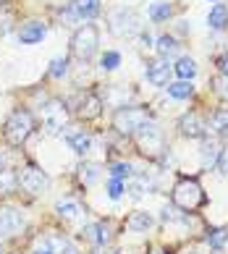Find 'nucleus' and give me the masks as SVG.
Here are the masks:
<instances>
[{"instance_id": "obj_29", "label": "nucleus", "mask_w": 228, "mask_h": 254, "mask_svg": "<svg viewBox=\"0 0 228 254\" xmlns=\"http://www.w3.org/2000/svg\"><path fill=\"white\" fill-rule=\"evenodd\" d=\"M178 76H181L184 81H189L197 73V63L192 61V58H178V63H176V68H173Z\"/></svg>"}, {"instance_id": "obj_41", "label": "nucleus", "mask_w": 228, "mask_h": 254, "mask_svg": "<svg viewBox=\"0 0 228 254\" xmlns=\"http://www.w3.org/2000/svg\"><path fill=\"white\" fill-rule=\"evenodd\" d=\"M147 254H168L165 249H152V252H147Z\"/></svg>"}, {"instance_id": "obj_27", "label": "nucleus", "mask_w": 228, "mask_h": 254, "mask_svg": "<svg viewBox=\"0 0 228 254\" xmlns=\"http://www.w3.org/2000/svg\"><path fill=\"white\" fill-rule=\"evenodd\" d=\"M210 128L215 134H228V110H215L210 116Z\"/></svg>"}, {"instance_id": "obj_9", "label": "nucleus", "mask_w": 228, "mask_h": 254, "mask_svg": "<svg viewBox=\"0 0 228 254\" xmlns=\"http://www.w3.org/2000/svg\"><path fill=\"white\" fill-rule=\"evenodd\" d=\"M137 139H139V147L150 155H157L160 149H163V134H160V128L155 124H150V121L137 131Z\"/></svg>"}, {"instance_id": "obj_36", "label": "nucleus", "mask_w": 228, "mask_h": 254, "mask_svg": "<svg viewBox=\"0 0 228 254\" xmlns=\"http://www.w3.org/2000/svg\"><path fill=\"white\" fill-rule=\"evenodd\" d=\"M213 84H215V92H218V95H221L223 100H228V76H223V73H221V76H218Z\"/></svg>"}, {"instance_id": "obj_25", "label": "nucleus", "mask_w": 228, "mask_h": 254, "mask_svg": "<svg viewBox=\"0 0 228 254\" xmlns=\"http://www.w3.org/2000/svg\"><path fill=\"white\" fill-rule=\"evenodd\" d=\"M192 92H194V87H192V81H176V84H168V95L170 97H176V100H186V97H192Z\"/></svg>"}, {"instance_id": "obj_17", "label": "nucleus", "mask_w": 228, "mask_h": 254, "mask_svg": "<svg viewBox=\"0 0 228 254\" xmlns=\"http://www.w3.org/2000/svg\"><path fill=\"white\" fill-rule=\"evenodd\" d=\"M71 8L76 18H92L100 13V0H74Z\"/></svg>"}, {"instance_id": "obj_31", "label": "nucleus", "mask_w": 228, "mask_h": 254, "mask_svg": "<svg viewBox=\"0 0 228 254\" xmlns=\"http://www.w3.org/2000/svg\"><path fill=\"white\" fill-rule=\"evenodd\" d=\"M110 178L129 181V178H131V165H129V163H113V165H110Z\"/></svg>"}, {"instance_id": "obj_21", "label": "nucleus", "mask_w": 228, "mask_h": 254, "mask_svg": "<svg viewBox=\"0 0 228 254\" xmlns=\"http://www.w3.org/2000/svg\"><path fill=\"white\" fill-rule=\"evenodd\" d=\"M160 220L163 223H189V212H184V210H178L176 204H165L163 207V212H160Z\"/></svg>"}, {"instance_id": "obj_32", "label": "nucleus", "mask_w": 228, "mask_h": 254, "mask_svg": "<svg viewBox=\"0 0 228 254\" xmlns=\"http://www.w3.org/2000/svg\"><path fill=\"white\" fill-rule=\"evenodd\" d=\"M168 16H170V5L168 3H155L150 8V18H152V21H165Z\"/></svg>"}, {"instance_id": "obj_22", "label": "nucleus", "mask_w": 228, "mask_h": 254, "mask_svg": "<svg viewBox=\"0 0 228 254\" xmlns=\"http://www.w3.org/2000/svg\"><path fill=\"white\" fill-rule=\"evenodd\" d=\"M207 244L213 252H223V247L228 244V228H210L207 231Z\"/></svg>"}, {"instance_id": "obj_16", "label": "nucleus", "mask_w": 228, "mask_h": 254, "mask_svg": "<svg viewBox=\"0 0 228 254\" xmlns=\"http://www.w3.org/2000/svg\"><path fill=\"white\" fill-rule=\"evenodd\" d=\"M42 37H45V24H40V21L24 24L21 32H18V40H21L24 45H34V42H40Z\"/></svg>"}, {"instance_id": "obj_42", "label": "nucleus", "mask_w": 228, "mask_h": 254, "mask_svg": "<svg viewBox=\"0 0 228 254\" xmlns=\"http://www.w3.org/2000/svg\"><path fill=\"white\" fill-rule=\"evenodd\" d=\"M3 165H5V157H3V152H0V171H3Z\"/></svg>"}, {"instance_id": "obj_10", "label": "nucleus", "mask_w": 228, "mask_h": 254, "mask_svg": "<svg viewBox=\"0 0 228 254\" xmlns=\"http://www.w3.org/2000/svg\"><path fill=\"white\" fill-rule=\"evenodd\" d=\"M178 128H181V134L189 136V139H202L207 134V124L197 116V113H186V116H181Z\"/></svg>"}, {"instance_id": "obj_38", "label": "nucleus", "mask_w": 228, "mask_h": 254, "mask_svg": "<svg viewBox=\"0 0 228 254\" xmlns=\"http://www.w3.org/2000/svg\"><path fill=\"white\" fill-rule=\"evenodd\" d=\"M218 68H221L223 76H228V53L223 55V58H218Z\"/></svg>"}, {"instance_id": "obj_20", "label": "nucleus", "mask_w": 228, "mask_h": 254, "mask_svg": "<svg viewBox=\"0 0 228 254\" xmlns=\"http://www.w3.org/2000/svg\"><path fill=\"white\" fill-rule=\"evenodd\" d=\"M157 55H160V61H168V58H173V55L178 53V42L173 40V37H168V34H163L157 40Z\"/></svg>"}, {"instance_id": "obj_15", "label": "nucleus", "mask_w": 228, "mask_h": 254, "mask_svg": "<svg viewBox=\"0 0 228 254\" xmlns=\"http://www.w3.org/2000/svg\"><path fill=\"white\" fill-rule=\"evenodd\" d=\"M152 225H155V218H152L150 212H145V210H137V212H131L126 218V228L134 231V233H147Z\"/></svg>"}, {"instance_id": "obj_39", "label": "nucleus", "mask_w": 228, "mask_h": 254, "mask_svg": "<svg viewBox=\"0 0 228 254\" xmlns=\"http://www.w3.org/2000/svg\"><path fill=\"white\" fill-rule=\"evenodd\" d=\"M92 254H116V252H110V249H105V247H100V249H94Z\"/></svg>"}, {"instance_id": "obj_11", "label": "nucleus", "mask_w": 228, "mask_h": 254, "mask_svg": "<svg viewBox=\"0 0 228 254\" xmlns=\"http://www.w3.org/2000/svg\"><path fill=\"white\" fill-rule=\"evenodd\" d=\"M81 236L87 239L89 244H94V249H100V247H105V244L110 241V228L105 223H89V225H84Z\"/></svg>"}, {"instance_id": "obj_4", "label": "nucleus", "mask_w": 228, "mask_h": 254, "mask_svg": "<svg viewBox=\"0 0 228 254\" xmlns=\"http://www.w3.org/2000/svg\"><path fill=\"white\" fill-rule=\"evenodd\" d=\"M150 121L147 110L145 108H131V105H123L116 110V116H113V126H116L121 134H137Z\"/></svg>"}, {"instance_id": "obj_6", "label": "nucleus", "mask_w": 228, "mask_h": 254, "mask_svg": "<svg viewBox=\"0 0 228 254\" xmlns=\"http://www.w3.org/2000/svg\"><path fill=\"white\" fill-rule=\"evenodd\" d=\"M26 225V218L21 210H16L11 204L0 207V239H11L16 233H21Z\"/></svg>"}, {"instance_id": "obj_43", "label": "nucleus", "mask_w": 228, "mask_h": 254, "mask_svg": "<svg viewBox=\"0 0 228 254\" xmlns=\"http://www.w3.org/2000/svg\"><path fill=\"white\" fill-rule=\"evenodd\" d=\"M215 254H221V252H215Z\"/></svg>"}, {"instance_id": "obj_23", "label": "nucleus", "mask_w": 228, "mask_h": 254, "mask_svg": "<svg viewBox=\"0 0 228 254\" xmlns=\"http://www.w3.org/2000/svg\"><path fill=\"white\" fill-rule=\"evenodd\" d=\"M207 24H210V29H223L228 24V8L223 3H218L210 11V16H207Z\"/></svg>"}, {"instance_id": "obj_40", "label": "nucleus", "mask_w": 228, "mask_h": 254, "mask_svg": "<svg viewBox=\"0 0 228 254\" xmlns=\"http://www.w3.org/2000/svg\"><path fill=\"white\" fill-rule=\"evenodd\" d=\"M32 254H53V252H50V249L45 247V249H37V252H32Z\"/></svg>"}, {"instance_id": "obj_37", "label": "nucleus", "mask_w": 228, "mask_h": 254, "mask_svg": "<svg viewBox=\"0 0 228 254\" xmlns=\"http://www.w3.org/2000/svg\"><path fill=\"white\" fill-rule=\"evenodd\" d=\"M218 168H221L223 173H228V149H223L221 152V157H218V163H215Z\"/></svg>"}, {"instance_id": "obj_2", "label": "nucleus", "mask_w": 228, "mask_h": 254, "mask_svg": "<svg viewBox=\"0 0 228 254\" xmlns=\"http://www.w3.org/2000/svg\"><path fill=\"white\" fill-rule=\"evenodd\" d=\"M110 24V34L116 37H134L142 32V16L134 11V8H118L108 16Z\"/></svg>"}, {"instance_id": "obj_7", "label": "nucleus", "mask_w": 228, "mask_h": 254, "mask_svg": "<svg viewBox=\"0 0 228 254\" xmlns=\"http://www.w3.org/2000/svg\"><path fill=\"white\" fill-rule=\"evenodd\" d=\"M18 189H24L26 194H42L47 189V176L42 168H37V165H26L21 168V173H18Z\"/></svg>"}, {"instance_id": "obj_13", "label": "nucleus", "mask_w": 228, "mask_h": 254, "mask_svg": "<svg viewBox=\"0 0 228 254\" xmlns=\"http://www.w3.org/2000/svg\"><path fill=\"white\" fill-rule=\"evenodd\" d=\"M147 79L155 84V87H165L170 79V65L168 61H150L147 63Z\"/></svg>"}, {"instance_id": "obj_26", "label": "nucleus", "mask_w": 228, "mask_h": 254, "mask_svg": "<svg viewBox=\"0 0 228 254\" xmlns=\"http://www.w3.org/2000/svg\"><path fill=\"white\" fill-rule=\"evenodd\" d=\"M150 189V184H147V178L145 176H139V178H134L131 176L129 181H126V191L134 196V199H139V196H145V191Z\"/></svg>"}, {"instance_id": "obj_8", "label": "nucleus", "mask_w": 228, "mask_h": 254, "mask_svg": "<svg viewBox=\"0 0 228 254\" xmlns=\"http://www.w3.org/2000/svg\"><path fill=\"white\" fill-rule=\"evenodd\" d=\"M66 121H69V110H66V102L61 100H50L42 110V124L45 128L50 131V134H58V131L66 126Z\"/></svg>"}, {"instance_id": "obj_28", "label": "nucleus", "mask_w": 228, "mask_h": 254, "mask_svg": "<svg viewBox=\"0 0 228 254\" xmlns=\"http://www.w3.org/2000/svg\"><path fill=\"white\" fill-rule=\"evenodd\" d=\"M100 171L102 168L97 165V163H84L81 168H79V178H81V184H94L100 178Z\"/></svg>"}, {"instance_id": "obj_35", "label": "nucleus", "mask_w": 228, "mask_h": 254, "mask_svg": "<svg viewBox=\"0 0 228 254\" xmlns=\"http://www.w3.org/2000/svg\"><path fill=\"white\" fill-rule=\"evenodd\" d=\"M118 63H121V55L118 53H105V55H102V68H105V71L118 68Z\"/></svg>"}, {"instance_id": "obj_19", "label": "nucleus", "mask_w": 228, "mask_h": 254, "mask_svg": "<svg viewBox=\"0 0 228 254\" xmlns=\"http://www.w3.org/2000/svg\"><path fill=\"white\" fill-rule=\"evenodd\" d=\"M100 108H102V100L97 95H87L81 100V108H79V116L81 118H97L100 116Z\"/></svg>"}, {"instance_id": "obj_24", "label": "nucleus", "mask_w": 228, "mask_h": 254, "mask_svg": "<svg viewBox=\"0 0 228 254\" xmlns=\"http://www.w3.org/2000/svg\"><path fill=\"white\" fill-rule=\"evenodd\" d=\"M16 189H18V173L3 168V171H0V194H11Z\"/></svg>"}, {"instance_id": "obj_18", "label": "nucleus", "mask_w": 228, "mask_h": 254, "mask_svg": "<svg viewBox=\"0 0 228 254\" xmlns=\"http://www.w3.org/2000/svg\"><path fill=\"white\" fill-rule=\"evenodd\" d=\"M66 142H69V147L74 149L76 155H87L89 149H92V139H89V134H84V131L69 134V136H66Z\"/></svg>"}, {"instance_id": "obj_1", "label": "nucleus", "mask_w": 228, "mask_h": 254, "mask_svg": "<svg viewBox=\"0 0 228 254\" xmlns=\"http://www.w3.org/2000/svg\"><path fill=\"white\" fill-rule=\"evenodd\" d=\"M170 199H173V204L178 207V210L194 212V210H199V207L207 202V194H205V189L194 181V178H181V181L173 186Z\"/></svg>"}, {"instance_id": "obj_34", "label": "nucleus", "mask_w": 228, "mask_h": 254, "mask_svg": "<svg viewBox=\"0 0 228 254\" xmlns=\"http://www.w3.org/2000/svg\"><path fill=\"white\" fill-rule=\"evenodd\" d=\"M66 71H69V58H55V61L50 63V76L61 79Z\"/></svg>"}, {"instance_id": "obj_30", "label": "nucleus", "mask_w": 228, "mask_h": 254, "mask_svg": "<svg viewBox=\"0 0 228 254\" xmlns=\"http://www.w3.org/2000/svg\"><path fill=\"white\" fill-rule=\"evenodd\" d=\"M218 157H221V149H218L215 142H205L202 144V163L205 165H215Z\"/></svg>"}, {"instance_id": "obj_5", "label": "nucleus", "mask_w": 228, "mask_h": 254, "mask_svg": "<svg viewBox=\"0 0 228 254\" xmlns=\"http://www.w3.org/2000/svg\"><path fill=\"white\" fill-rule=\"evenodd\" d=\"M97 42H100L97 29H94L92 24H84L81 29H76V34L71 37V53L76 58L87 61L94 55V50H97Z\"/></svg>"}, {"instance_id": "obj_33", "label": "nucleus", "mask_w": 228, "mask_h": 254, "mask_svg": "<svg viewBox=\"0 0 228 254\" xmlns=\"http://www.w3.org/2000/svg\"><path fill=\"white\" fill-rule=\"evenodd\" d=\"M123 191H126V181H118V178H110L108 181V196L110 199H121Z\"/></svg>"}, {"instance_id": "obj_12", "label": "nucleus", "mask_w": 228, "mask_h": 254, "mask_svg": "<svg viewBox=\"0 0 228 254\" xmlns=\"http://www.w3.org/2000/svg\"><path fill=\"white\" fill-rule=\"evenodd\" d=\"M55 212H58V218L66 220V223H81L84 220V207L74 199H61L55 204Z\"/></svg>"}, {"instance_id": "obj_14", "label": "nucleus", "mask_w": 228, "mask_h": 254, "mask_svg": "<svg viewBox=\"0 0 228 254\" xmlns=\"http://www.w3.org/2000/svg\"><path fill=\"white\" fill-rule=\"evenodd\" d=\"M47 249H50L53 254H79V249L71 244V239L66 236V233H50L47 236Z\"/></svg>"}, {"instance_id": "obj_3", "label": "nucleus", "mask_w": 228, "mask_h": 254, "mask_svg": "<svg viewBox=\"0 0 228 254\" xmlns=\"http://www.w3.org/2000/svg\"><path fill=\"white\" fill-rule=\"evenodd\" d=\"M32 128H34V121L32 116L26 110H13L11 113V118L5 121V139H8V144H24L26 139H29L32 134Z\"/></svg>"}]
</instances>
